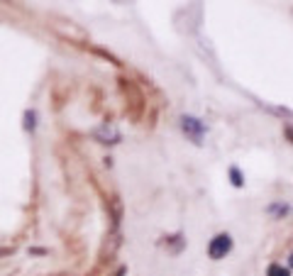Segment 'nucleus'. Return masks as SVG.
Returning a JSON list of instances; mask_svg holds the SVG:
<instances>
[{
    "instance_id": "f257e3e1",
    "label": "nucleus",
    "mask_w": 293,
    "mask_h": 276,
    "mask_svg": "<svg viewBox=\"0 0 293 276\" xmlns=\"http://www.w3.org/2000/svg\"><path fill=\"white\" fill-rule=\"evenodd\" d=\"M230 252H232V237H230L227 232L215 235V237L210 240V245H208V257H210V259H222V257H227Z\"/></svg>"
},
{
    "instance_id": "f03ea898",
    "label": "nucleus",
    "mask_w": 293,
    "mask_h": 276,
    "mask_svg": "<svg viewBox=\"0 0 293 276\" xmlns=\"http://www.w3.org/2000/svg\"><path fill=\"white\" fill-rule=\"evenodd\" d=\"M181 127H183V132H188L193 137V142H201L203 132H205V125L198 118H193V115H183L181 118Z\"/></svg>"
},
{
    "instance_id": "7ed1b4c3",
    "label": "nucleus",
    "mask_w": 293,
    "mask_h": 276,
    "mask_svg": "<svg viewBox=\"0 0 293 276\" xmlns=\"http://www.w3.org/2000/svg\"><path fill=\"white\" fill-rule=\"evenodd\" d=\"M95 137L100 139V142H110V144H115V142H120V132L113 130V127H100V130L95 132Z\"/></svg>"
},
{
    "instance_id": "20e7f679",
    "label": "nucleus",
    "mask_w": 293,
    "mask_h": 276,
    "mask_svg": "<svg viewBox=\"0 0 293 276\" xmlns=\"http://www.w3.org/2000/svg\"><path fill=\"white\" fill-rule=\"evenodd\" d=\"M230 179H232V186L234 188H242L244 186V179H242V174H239L237 166H230Z\"/></svg>"
},
{
    "instance_id": "39448f33",
    "label": "nucleus",
    "mask_w": 293,
    "mask_h": 276,
    "mask_svg": "<svg viewBox=\"0 0 293 276\" xmlns=\"http://www.w3.org/2000/svg\"><path fill=\"white\" fill-rule=\"evenodd\" d=\"M266 276H291V272L286 267H281V264H271L266 269Z\"/></svg>"
},
{
    "instance_id": "423d86ee",
    "label": "nucleus",
    "mask_w": 293,
    "mask_h": 276,
    "mask_svg": "<svg viewBox=\"0 0 293 276\" xmlns=\"http://www.w3.org/2000/svg\"><path fill=\"white\" fill-rule=\"evenodd\" d=\"M34 118H37L34 110H27V113H25V130H29V132L34 130Z\"/></svg>"
},
{
    "instance_id": "0eeeda50",
    "label": "nucleus",
    "mask_w": 293,
    "mask_h": 276,
    "mask_svg": "<svg viewBox=\"0 0 293 276\" xmlns=\"http://www.w3.org/2000/svg\"><path fill=\"white\" fill-rule=\"evenodd\" d=\"M289 264H291V267H293V254H291V259H289Z\"/></svg>"
}]
</instances>
